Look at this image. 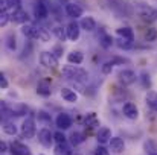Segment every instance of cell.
Returning <instances> with one entry per match:
<instances>
[{"label": "cell", "instance_id": "6da1fadb", "mask_svg": "<svg viewBox=\"0 0 157 155\" xmlns=\"http://www.w3.org/2000/svg\"><path fill=\"white\" fill-rule=\"evenodd\" d=\"M61 73H63V76H64L66 79L76 81V82H84V81H87V78H89V73H87L84 68H81L79 65H75V64H72V65H64L63 70H61Z\"/></svg>", "mask_w": 157, "mask_h": 155}, {"label": "cell", "instance_id": "7a4b0ae2", "mask_svg": "<svg viewBox=\"0 0 157 155\" xmlns=\"http://www.w3.org/2000/svg\"><path fill=\"white\" fill-rule=\"evenodd\" d=\"M2 109H3L5 114L17 116V117L25 116L28 113V106L25 103H20V102H14V103H9V105H6V103L3 102L2 103Z\"/></svg>", "mask_w": 157, "mask_h": 155}, {"label": "cell", "instance_id": "3957f363", "mask_svg": "<svg viewBox=\"0 0 157 155\" xmlns=\"http://www.w3.org/2000/svg\"><path fill=\"white\" fill-rule=\"evenodd\" d=\"M20 132H21V137H23V138H34L37 129H35V120H34L32 116H29V117H26V119L23 120Z\"/></svg>", "mask_w": 157, "mask_h": 155}, {"label": "cell", "instance_id": "277c9868", "mask_svg": "<svg viewBox=\"0 0 157 155\" xmlns=\"http://www.w3.org/2000/svg\"><path fill=\"white\" fill-rule=\"evenodd\" d=\"M40 62L44 67H48V68H56L58 67V58L53 55L52 52H41Z\"/></svg>", "mask_w": 157, "mask_h": 155}, {"label": "cell", "instance_id": "5b68a950", "mask_svg": "<svg viewBox=\"0 0 157 155\" xmlns=\"http://www.w3.org/2000/svg\"><path fill=\"white\" fill-rule=\"evenodd\" d=\"M136 79H137L136 73L133 70H130V68H124V70L119 72V81L124 85H133L136 82Z\"/></svg>", "mask_w": 157, "mask_h": 155}, {"label": "cell", "instance_id": "8992f818", "mask_svg": "<svg viewBox=\"0 0 157 155\" xmlns=\"http://www.w3.org/2000/svg\"><path fill=\"white\" fill-rule=\"evenodd\" d=\"M55 123H56L58 129L66 131V129H69V128L72 126V117H70L67 113H59V114L56 116V119H55Z\"/></svg>", "mask_w": 157, "mask_h": 155}, {"label": "cell", "instance_id": "52a82bcc", "mask_svg": "<svg viewBox=\"0 0 157 155\" xmlns=\"http://www.w3.org/2000/svg\"><path fill=\"white\" fill-rule=\"evenodd\" d=\"M38 142L44 146V148H51L53 143V134L51 132V129L43 128L38 131Z\"/></svg>", "mask_w": 157, "mask_h": 155}, {"label": "cell", "instance_id": "ba28073f", "mask_svg": "<svg viewBox=\"0 0 157 155\" xmlns=\"http://www.w3.org/2000/svg\"><path fill=\"white\" fill-rule=\"evenodd\" d=\"M122 113H124V116H125L127 119H130V120H136V119L139 117V109H137L136 103H133V102L124 103Z\"/></svg>", "mask_w": 157, "mask_h": 155}, {"label": "cell", "instance_id": "9c48e42d", "mask_svg": "<svg viewBox=\"0 0 157 155\" xmlns=\"http://www.w3.org/2000/svg\"><path fill=\"white\" fill-rule=\"evenodd\" d=\"M66 31H67V40H70V41H76L81 35V26L76 21H70L67 24Z\"/></svg>", "mask_w": 157, "mask_h": 155}, {"label": "cell", "instance_id": "30bf717a", "mask_svg": "<svg viewBox=\"0 0 157 155\" xmlns=\"http://www.w3.org/2000/svg\"><path fill=\"white\" fill-rule=\"evenodd\" d=\"M9 151L12 155H31V149L21 142H12L9 145Z\"/></svg>", "mask_w": 157, "mask_h": 155}, {"label": "cell", "instance_id": "8fae6325", "mask_svg": "<svg viewBox=\"0 0 157 155\" xmlns=\"http://www.w3.org/2000/svg\"><path fill=\"white\" fill-rule=\"evenodd\" d=\"M108 143H110V151L114 154H122L125 151V143L121 137H111Z\"/></svg>", "mask_w": 157, "mask_h": 155}, {"label": "cell", "instance_id": "7c38bea8", "mask_svg": "<svg viewBox=\"0 0 157 155\" xmlns=\"http://www.w3.org/2000/svg\"><path fill=\"white\" fill-rule=\"evenodd\" d=\"M157 9H153L150 6H142L139 9V15L142 17V20L145 21H153V20H157Z\"/></svg>", "mask_w": 157, "mask_h": 155}, {"label": "cell", "instance_id": "4fadbf2b", "mask_svg": "<svg viewBox=\"0 0 157 155\" xmlns=\"http://www.w3.org/2000/svg\"><path fill=\"white\" fill-rule=\"evenodd\" d=\"M48 6L44 5V2L43 0H38L37 2V5H35V8H34V15H35V18L37 20H44L46 17H48Z\"/></svg>", "mask_w": 157, "mask_h": 155}, {"label": "cell", "instance_id": "5bb4252c", "mask_svg": "<svg viewBox=\"0 0 157 155\" xmlns=\"http://www.w3.org/2000/svg\"><path fill=\"white\" fill-rule=\"evenodd\" d=\"M11 20L14 23H18V24H26V21L29 20V15L26 11H23L21 8L20 9H15L12 14H11Z\"/></svg>", "mask_w": 157, "mask_h": 155}, {"label": "cell", "instance_id": "9a60e30c", "mask_svg": "<svg viewBox=\"0 0 157 155\" xmlns=\"http://www.w3.org/2000/svg\"><path fill=\"white\" fill-rule=\"evenodd\" d=\"M66 12L72 18H78L82 15V8L78 6L76 3H66Z\"/></svg>", "mask_w": 157, "mask_h": 155}, {"label": "cell", "instance_id": "2e32d148", "mask_svg": "<svg viewBox=\"0 0 157 155\" xmlns=\"http://www.w3.org/2000/svg\"><path fill=\"white\" fill-rule=\"evenodd\" d=\"M96 140H98V143H101V145L110 142V140H111V131H110V128H107V126L99 128V129H98V134H96Z\"/></svg>", "mask_w": 157, "mask_h": 155}, {"label": "cell", "instance_id": "e0dca14e", "mask_svg": "<svg viewBox=\"0 0 157 155\" xmlns=\"http://www.w3.org/2000/svg\"><path fill=\"white\" fill-rule=\"evenodd\" d=\"M79 26H81V29H84L86 32H93V31L96 29V21H95L93 17L87 15V17H84V18L81 20Z\"/></svg>", "mask_w": 157, "mask_h": 155}, {"label": "cell", "instance_id": "ac0fdd59", "mask_svg": "<svg viewBox=\"0 0 157 155\" xmlns=\"http://www.w3.org/2000/svg\"><path fill=\"white\" fill-rule=\"evenodd\" d=\"M21 34L28 38H34V40H38V28L34 26V24H23L21 28Z\"/></svg>", "mask_w": 157, "mask_h": 155}, {"label": "cell", "instance_id": "d6986e66", "mask_svg": "<svg viewBox=\"0 0 157 155\" xmlns=\"http://www.w3.org/2000/svg\"><path fill=\"white\" fill-rule=\"evenodd\" d=\"M59 94H61V98H63L66 102L75 103L76 101H78V94H76V93H75L72 88H67V87H64V88H61Z\"/></svg>", "mask_w": 157, "mask_h": 155}, {"label": "cell", "instance_id": "ffe728a7", "mask_svg": "<svg viewBox=\"0 0 157 155\" xmlns=\"http://www.w3.org/2000/svg\"><path fill=\"white\" fill-rule=\"evenodd\" d=\"M84 123H86V126H89V128H96V126H99V117H98V114L96 113H87L86 114V117H84Z\"/></svg>", "mask_w": 157, "mask_h": 155}, {"label": "cell", "instance_id": "44dd1931", "mask_svg": "<svg viewBox=\"0 0 157 155\" xmlns=\"http://www.w3.org/2000/svg\"><path fill=\"white\" fill-rule=\"evenodd\" d=\"M67 61H69L70 64L79 65V64H82V61H84V55H82V52L73 50V52H70V53L67 55Z\"/></svg>", "mask_w": 157, "mask_h": 155}, {"label": "cell", "instance_id": "7402d4cb", "mask_svg": "<svg viewBox=\"0 0 157 155\" xmlns=\"http://www.w3.org/2000/svg\"><path fill=\"white\" fill-rule=\"evenodd\" d=\"M116 34H117L121 38H127V40L134 41V32H133V29H131V28H128V26H124V28L116 29Z\"/></svg>", "mask_w": 157, "mask_h": 155}, {"label": "cell", "instance_id": "603a6c76", "mask_svg": "<svg viewBox=\"0 0 157 155\" xmlns=\"http://www.w3.org/2000/svg\"><path fill=\"white\" fill-rule=\"evenodd\" d=\"M37 94L41 96V98H49L52 94V90H51V85L48 82H40L37 85Z\"/></svg>", "mask_w": 157, "mask_h": 155}, {"label": "cell", "instance_id": "cb8c5ba5", "mask_svg": "<svg viewBox=\"0 0 157 155\" xmlns=\"http://www.w3.org/2000/svg\"><path fill=\"white\" fill-rule=\"evenodd\" d=\"M145 102H147V105H148L153 111L157 113V93L156 91H148L147 96H145Z\"/></svg>", "mask_w": 157, "mask_h": 155}, {"label": "cell", "instance_id": "d4e9b609", "mask_svg": "<svg viewBox=\"0 0 157 155\" xmlns=\"http://www.w3.org/2000/svg\"><path fill=\"white\" fill-rule=\"evenodd\" d=\"M53 155H72V151H70L67 143H59V145L55 146Z\"/></svg>", "mask_w": 157, "mask_h": 155}, {"label": "cell", "instance_id": "484cf974", "mask_svg": "<svg viewBox=\"0 0 157 155\" xmlns=\"http://www.w3.org/2000/svg\"><path fill=\"white\" fill-rule=\"evenodd\" d=\"M114 43V40H113V37L111 35H108V34H102L101 37H99V44L104 47V49H108V47H111V44Z\"/></svg>", "mask_w": 157, "mask_h": 155}, {"label": "cell", "instance_id": "4316f807", "mask_svg": "<svg viewBox=\"0 0 157 155\" xmlns=\"http://www.w3.org/2000/svg\"><path fill=\"white\" fill-rule=\"evenodd\" d=\"M52 32L59 41H64V40L67 38V31H66L63 26H55V28L52 29Z\"/></svg>", "mask_w": 157, "mask_h": 155}, {"label": "cell", "instance_id": "83f0119b", "mask_svg": "<svg viewBox=\"0 0 157 155\" xmlns=\"http://www.w3.org/2000/svg\"><path fill=\"white\" fill-rule=\"evenodd\" d=\"M3 132L8 135H15L17 134V126L12 122H5L3 123Z\"/></svg>", "mask_w": 157, "mask_h": 155}, {"label": "cell", "instance_id": "f1b7e54d", "mask_svg": "<svg viewBox=\"0 0 157 155\" xmlns=\"http://www.w3.org/2000/svg\"><path fill=\"white\" fill-rule=\"evenodd\" d=\"M144 37H145V41H148V43H153V41H156V40H157V29H154V28H150V29H147Z\"/></svg>", "mask_w": 157, "mask_h": 155}, {"label": "cell", "instance_id": "f546056e", "mask_svg": "<svg viewBox=\"0 0 157 155\" xmlns=\"http://www.w3.org/2000/svg\"><path fill=\"white\" fill-rule=\"evenodd\" d=\"M116 44L121 47V49H131L133 47V41L131 40H127V38H117L116 40Z\"/></svg>", "mask_w": 157, "mask_h": 155}, {"label": "cell", "instance_id": "4dcf8cb0", "mask_svg": "<svg viewBox=\"0 0 157 155\" xmlns=\"http://www.w3.org/2000/svg\"><path fill=\"white\" fill-rule=\"evenodd\" d=\"M82 142H84V137H82L81 132H72V135H70V143H72L73 146H78V145H81Z\"/></svg>", "mask_w": 157, "mask_h": 155}, {"label": "cell", "instance_id": "1f68e13d", "mask_svg": "<svg viewBox=\"0 0 157 155\" xmlns=\"http://www.w3.org/2000/svg\"><path fill=\"white\" fill-rule=\"evenodd\" d=\"M38 40H40V41H44V43H48V41L51 40V34L48 32V29L38 28Z\"/></svg>", "mask_w": 157, "mask_h": 155}, {"label": "cell", "instance_id": "d6a6232c", "mask_svg": "<svg viewBox=\"0 0 157 155\" xmlns=\"http://www.w3.org/2000/svg\"><path fill=\"white\" fill-rule=\"evenodd\" d=\"M11 20V14L9 11H0V24L2 26H6Z\"/></svg>", "mask_w": 157, "mask_h": 155}, {"label": "cell", "instance_id": "836d02e7", "mask_svg": "<svg viewBox=\"0 0 157 155\" xmlns=\"http://www.w3.org/2000/svg\"><path fill=\"white\" fill-rule=\"evenodd\" d=\"M53 140L56 142V145H59V143H67V137L64 135V132H61V129L53 134Z\"/></svg>", "mask_w": 157, "mask_h": 155}, {"label": "cell", "instance_id": "e575fe53", "mask_svg": "<svg viewBox=\"0 0 157 155\" xmlns=\"http://www.w3.org/2000/svg\"><path fill=\"white\" fill-rule=\"evenodd\" d=\"M6 46H8V49H9V50H15V47H17V43H15V37H14V34H9V35H8Z\"/></svg>", "mask_w": 157, "mask_h": 155}, {"label": "cell", "instance_id": "d590c367", "mask_svg": "<svg viewBox=\"0 0 157 155\" xmlns=\"http://www.w3.org/2000/svg\"><path fill=\"white\" fill-rule=\"evenodd\" d=\"M113 65H114V62H113V61H108V62L102 64V67H101L102 73H104V75H110V73H111V70H113Z\"/></svg>", "mask_w": 157, "mask_h": 155}, {"label": "cell", "instance_id": "8d00e7d4", "mask_svg": "<svg viewBox=\"0 0 157 155\" xmlns=\"http://www.w3.org/2000/svg\"><path fill=\"white\" fill-rule=\"evenodd\" d=\"M8 3V8L9 9H20V5H21V0H6Z\"/></svg>", "mask_w": 157, "mask_h": 155}, {"label": "cell", "instance_id": "74e56055", "mask_svg": "<svg viewBox=\"0 0 157 155\" xmlns=\"http://www.w3.org/2000/svg\"><path fill=\"white\" fill-rule=\"evenodd\" d=\"M95 155H110V152L105 149L104 146H98V148L95 149Z\"/></svg>", "mask_w": 157, "mask_h": 155}, {"label": "cell", "instance_id": "f35d334b", "mask_svg": "<svg viewBox=\"0 0 157 155\" xmlns=\"http://www.w3.org/2000/svg\"><path fill=\"white\" fill-rule=\"evenodd\" d=\"M38 119L46 120L48 123H51V116H48V113H44V111H40V113H38Z\"/></svg>", "mask_w": 157, "mask_h": 155}, {"label": "cell", "instance_id": "ab89813d", "mask_svg": "<svg viewBox=\"0 0 157 155\" xmlns=\"http://www.w3.org/2000/svg\"><path fill=\"white\" fill-rule=\"evenodd\" d=\"M0 87H2L3 90H5V88H8V81H6V78H5L3 75L0 76Z\"/></svg>", "mask_w": 157, "mask_h": 155}, {"label": "cell", "instance_id": "60d3db41", "mask_svg": "<svg viewBox=\"0 0 157 155\" xmlns=\"http://www.w3.org/2000/svg\"><path fill=\"white\" fill-rule=\"evenodd\" d=\"M142 76H144V84H145V87H150V76H148L147 73H144Z\"/></svg>", "mask_w": 157, "mask_h": 155}, {"label": "cell", "instance_id": "b9f144b4", "mask_svg": "<svg viewBox=\"0 0 157 155\" xmlns=\"http://www.w3.org/2000/svg\"><path fill=\"white\" fill-rule=\"evenodd\" d=\"M0 151H2V154H5V152L8 151V145H6L5 142H2V143H0Z\"/></svg>", "mask_w": 157, "mask_h": 155}, {"label": "cell", "instance_id": "7bdbcfd3", "mask_svg": "<svg viewBox=\"0 0 157 155\" xmlns=\"http://www.w3.org/2000/svg\"><path fill=\"white\" fill-rule=\"evenodd\" d=\"M150 155H157V154H150Z\"/></svg>", "mask_w": 157, "mask_h": 155}, {"label": "cell", "instance_id": "ee69618b", "mask_svg": "<svg viewBox=\"0 0 157 155\" xmlns=\"http://www.w3.org/2000/svg\"><path fill=\"white\" fill-rule=\"evenodd\" d=\"M75 155H78V154H75Z\"/></svg>", "mask_w": 157, "mask_h": 155}, {"label": "cell", "instance_id": "f6af8a7d", "mask_svg": "<svg viewBox=\"0 0 157 155\" xmlns=\"http://www.w3.org/2000/svg\"><path fill=\"white\" fill-rule=\"evenodd\" d=\"M156 15H157V14H156Z\"/></svg>", "mask_w": 157, "mask_h": 155}]
</instances>
